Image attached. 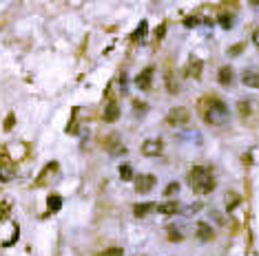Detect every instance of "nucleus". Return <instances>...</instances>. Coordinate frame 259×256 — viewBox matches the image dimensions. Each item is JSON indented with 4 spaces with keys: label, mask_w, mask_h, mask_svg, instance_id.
<instances>
[{
    "label": "nucleus",
    "mask_w": 259,
    "mask_h": 256,
    "mask_svg": "<svg viewBox=\"0 0 259 256\" xmlns=\"http://www.w3.org/2000/svg\"><path fill=\"white\" fill-rule=\"evenodd\" d=\"M201 115H204L206 124L222 126V124L228 122V106L217 97H210V100H204V104H201Z\"/></svg>",
    "instance_id": "f257e3e1"
},
{
    "label": "nucleus",
    "mask_w": 259,
    "mask_h": 256,
    "mask_svg": "<svg viewBox=\"0 0 259 256\" xmlns=\"http://www.w3.org/2000/svg\"><path fill=\"white\" fill-rule=\"evenodd\" d=\"M188 185L200 194L213 192L215 190V177H213V172L206 170V168L195 166V168H191V172H188Z\"/></svg>",
    "instance_id": "f03ea898"
},
{
    "label": "nucleus",
    "mask_w": 259,
    "mask_h": 256,
    "mask_svg": "<svg viewBox=\"0 0 259 256\" xmlns=\"http://www.w3.org/2000/svg\"><path fill=\"white\" fill-rule=\"evenodd\" d=\"M188 119H191V113H188L186 108H182V106L173 108L166 115V124H169V126H186Z\"/></svg>",
    "instance_id": "7ed1b4c3"
},
{
    "label": "nucleus",
    "mask_w": 259,
    "mask_h": 256,
    "mask_svg": "<svg viewBox=\"0 0 259 256\" xmlns=\"http://www.w3.org/2000/svg\"><path fill=\"white\" fill-rule=\"evenodd\" d=\"M153 75H155V69L153 66H146V69L142 71V73L135 77V84H138V88H142V91H148L153 84Z\"/></svg>",
    "instance_id": "20e7f679"
},
{
    "label": "nucleus",
    "mask_w": 259,
    "mask_h": 256,
    "mask_svg": "<svg viewBox=\"0 0 259 256\" xmlns=\"http://www.w3.org/2000/svg\"><path fill=\"white\" fill-rule=\"evenodd\" d=\"M153 185H155V177H153V175H140V177H135V190H138V192H142V194L151 192Z\"/></svg>",
    "instance_id": "39448f33"
},
{
    "label": "nucleus",
    "mask_w": 259,
    "mask_h": 256,
    "mask_svg": "<svg viewBox=\"0 0 259 256\" xmlns=\"http://www.w3.org/2000/svg\"><path fill=\"white\" fill-rule=\"evenodd\" d=\"M162 141L160 139H146L142 144V154H146V157H157V154L162 153Z\"/></svg>",
    "instance_id": "423d86ee"
},
{
    "label": "nucleus",
    "mask_w": 259,
    "mask_h": 256,
    "mask_svg": "<svg viewBox=\"0 0 259 256\" xmlns=\"http://www.w3.org/2000/svg\"><path fill=\"white\" fill-rule=\"evenodd\" d=\"M241 82L250 88H259V69H255V66L246 69L244 73H241Z\"/></svg>",
    "instance_id": "0eeeda50"
},
{
    "label": "nucleus",
    "mask_w": 259,
    "mask_h": 256,
    "mask_svg": "<svg viewBox=\"0 0 259 256\" xmlns=\"http://www.w3.org/2000/svg\"><path fill=\"white\" fill-rule=\"evenodd\" d=\"M120 119V104L117 102H109L104 108V122H117Z\"/></svg>",
    "instance_id": "6e6552de"
},
{
    "label": "nucleus",
    "mask_w": 259,
    "mask_h": 256,
    "mask_svg": "<svg viewBox=\"0 0 259 256\" xmlns=\"http://www.w3.org/2000/svg\"><path fill=\"white\" fill-rule=\"evenodd\" d=\"M217 79H219V84H222V86H230L232 79H235V71H232V66H222Z\"/></svg>",
    "instance_id": "1a4fd4ad"
},
{
    "label": "nucleus",
    "mask_w": 259,
    "mask_h": 256,
    "mask_svg": "<svg viewBox=\"0 0 259 256\" xmlns=\"http://www.w3.org/2000/svg\"><path fill=\"white\" fill-rule=\"evenodd\" d=\"M201 66H204V62H201L200 57H191V60H188L186 73L191 75V77H200V75H201Z\"/></svg>",
    "instance_id": "9d476101"
},
{
    "label": "nucleus",
    "mask_w": 259,
    "mask_h": 256,
    "mask_svg": "<svg viewBox=\"0 0 259 256\" xmlns=\"http://www.w3.org/2000/svg\"><path fill=\"white\" fill-rule=\"evenodd\" d=\"M195 236L200 238V241H210V238H213V230H210L208 223H197Z\"/></svg>",
    "instance_id": "9b49d317"
},
{
    "label": "nucleus",
    "mask_w": 259,
    "mask_h": 256,
    "mask_svg": "<svg viewBox=\"0 0 259 256\" xmlns=\"http://www.w3.org/2000/svg\"><path fill=\"white\" fill-rule=\"evenodd\" d=\"M148 212H157V203H140V205H135L133 214L135 216H146Z\"/></svg>",
    "instance_id": "f8f14e48"
},
{
    "label": "nucleus",
    "mask_w": 259,
    "mask_h": 256,
    "mask_svg": "<svg viewBox=\"0 0 259 256\" xmlns=\"http://www.w3.org/2000/svg\"><path fill=\"white\" fill-rule=\"evenodd\" d=\"M47 205H49V212H58L60 207H62V197H58V194H49Z\"/></svg>",
    "instance_id": "ddd939ff"
},
{
    "label": "nucleus",
    "mask_w": 259,
    "mask_h": 256,
    "mask_svg": "<svg viewBox=\"0 0 259 256\" xmlns=\"http://www.w3.org/2000/svg\"><path fill=\"white\" fill-rule=\"evenodd\" d=\"M160 214H175L177 212V203H164V205H157Z\"/></svg>",
    "instance_id": "4468645a"
},
{
    "label": "nucleus",
    "mask_w": 259,
    "mask_h": 256,
    "mask_svg": "<svg viewBox=\"0 0 259 256\" xmlns=\"http://www.w3.org/2000/svg\"><path fill=\"white\" fill-rule=\"evenodd\" d=\"M120 177H122V181H131V179H133V168H131L129 163L120 166Z\"/></svg>",
    "instance_id": "2eb2a0df"
},
{
    "label": "nucleus",
    "mask_w": 259,
    "mask_h": 256,
    "mask_svg": "<svg viewBox=\"0 0 259 256\" xmlns=\"http://www.w3.org/2000/svg\"><path fill=\"white\" fill-rule=\"evenodd\" d=\"M219 25H222L224 29H230V26H232V16H226V13H222V16H219Z\"/></svg>",
    "instance_id": "dca6fc26"
},
{
    "label": "nucleus",
    "mask_w": 259,
    "mask_h": 256,
    "mask_svg": "<svg viewBox=\"0 0 259 256\" xmlns=\"http://www.w3.org/2000/svg\"><path fill=\"white\" fill-rule=\"evenodd\" d=\"M177 190H179V183H177V181H173V183L166 185L164 194H166V197H173V194H177Z\"/></svg>",
    "instance_id": "f3484780"
},
{
    "label": "nucleus",
    "mask_w": 259,
    "mask_h": 256,
    "mask_svg": "<svg viewBox=\"0 0 259 256\" xmlns=\"http://www.w3.org/2000/svg\"><path fill=\"white\" fill-rule=\"evenodd\" d=\"M200 22H201V18H197V16L184 18V26H195V25H200Z\"/></svg>",
    "instance_id": "a211bd4d"
},
{
    "label": "nucleus",
    "mask_w": 259,
    "mask_h": 256,
    "mask_svg": "<svg viewBox=\"0 0 259 256\" xmlns=\"http://www.w3.org/2000/svg\"><path fill=\"white\" fill-rule=\"evenodd\" d=\"M144 33H146V20L140 22V26H138V31H135L133 40H135V38H144Z\"/></svg>",
    "instance_id": "6ab92c4d"
},
{
    "label": "nucleus",
    "mask_w": 259,
    "mask_h": 256,
    "mask_svg": "<svg viewBox=\"0 0 259 256\" xmlns=\"http://www.w3.org/2000/svg\"><path fill=\"white\" fill-rule=\"evenodd\" d=\"M102 256H124V252H122V247H111V250H107Z\"/></svg>",
    "instance_id": "aec40b11"
},
{
    "label": "nucleus",
    "mask_w": 259,
    "mask_h": 256,
    "mask_svg": "<svg viewBox=\"0 0 259 256\" xmlns=\"http://www.w3.org/2000/svg\"><path fill=\"white\" fill-rule=\"evenodd\" d=\"M18 234H20V230H18V225H16V230H14V234H11V238H9V241H5L2 245H7V247H9V245H14V243L18 241Z\"/></svg>",
    "instance_id": "412c9836"
},
{
    "label": "nucleus",
    "mask_w": 259,
    "mask_h": 256,
    "mask_svg": "<svg viewBox=\"0 0 259 256\" xmlns=\"http://www.w3.org/2000/svg\"><path fill=\"white\" fill-rule=\"evenodd\" d=\"M241 51H244V42H237L235 47H232V49H230V51H228V53H230V55H239Z\"/></svg>",
    "instance_id": "4be33fe9"
},
{
    "label": "nucleus",
    "mask_w": 259,
    "mask_h": 256,
    "mask_svg": "<svg viewBox=\"0 0 259 256\" xmlns=\"http://www.w3.org/2000/svg\"><path fill=\"white\" fill-rule=\"evenodd\" d=\"M237 201H239V199H237V197H235V194H226V205H228V207H230V210H232V205H235V203H237Z\"/></svg>",
    "instance_id": "5701e85b"
},
{
    "label": "nucleus",
    "mask_w": 259,
    "mask_h": 256,
    "mask_svg": "<svg viewBox=\"0 0 259 256\" xmlns=\"http://www.w3.org/2000/svg\"><path fill=\"white\" fill-rule=\"evenodd\" d=\"M9 205H11L9 201H2V212H0V216H2V219H5V216L9 214Z\"/></svg>",
    "instance_id": "b1692460"
},
{
    "label": "nucleus",
    "mask_w": 259,
    "mask_h": 256,
    "mask_svg": "<svg viewBox=\"0 0 259 256\" xmlns=\"http://www.w3.org/2000/svg\"><path fill=\"white\" fill-rule=\"evenodd\" d=\"M169 236L173 238V241H182V234H179L177 230H171V232H169Z\"/></svg>",
    "instance_id": "393cba45"
},
{
    "label": "nucleus",
    "mask_w": 259,
    "mask_h": 256,
    "mask_svg": "<svg viewBox=\"0 0 259 256\" xmlns=\"http://www.w3.org/2000/svg\"><path fill=\"white\" fill-rule=\"evenodd\" d=\"M14 115H9V117H7V122H5V130H11V126H14Z\"/></svg>",
    "instance_id": "a878e982"
},
{
    "label": "nucleus",
    "mask_w": 259,
    "mask_h": 256,
    "mask_svg": "<svg viewBox=\"0 0 259 256\" xmlns=\"http://www.w3.org/2000/svg\"><path fill=\"white\" fill-rule=\"evenodd\" d=\"M253 42H255V47L259 49V29H255V33H253Z\"/></svg>",
    "instance_id": "bb28decb"
},
{
    "label": "nucleus",
    "mask_w": 259,
    "mask_h": 256,
    "mask_svg": "<svg viewBox=\"0 0 259 256\" xmlns=\"http://www.w3.org/2000/svg\"><path fill=\"white\" fill-rule=\"evenodd\" d=\"M162 35H164V25H160V29H157V31H155V38H157V40H160V38H162Z\"/></svg>",
    "instance_id": "cd10ccee"
}]
</instances>
